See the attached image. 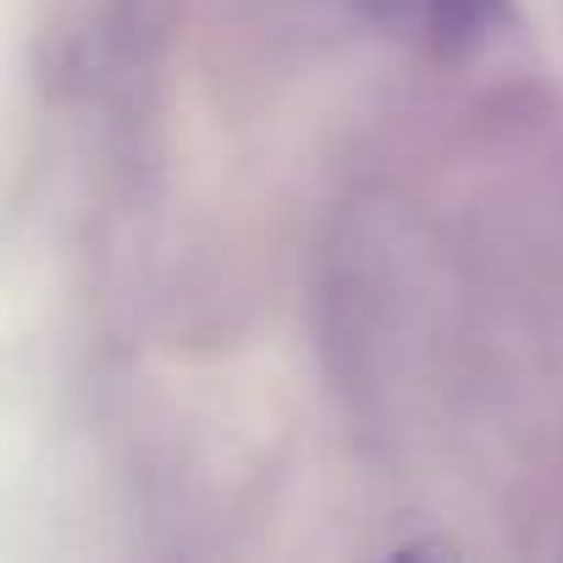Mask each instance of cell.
I'll return each mask as SVG.
<instances>
[{
  "label": "cell",
  "mask_w": 563,
  "mask_h": 563,
  "mask_svg": "<svg viewBox=\"0 0 563 563\" xmlns=\"http://www.w3.org/2000/svg\"><path fill=\"white\" fill-rule=\"evenodd\" d=\"M365 7L387 29L426 45H475L508 18V0H365Z\"/></svg>",
  "instance_id": "6da1fadb"
}]
</instances>
